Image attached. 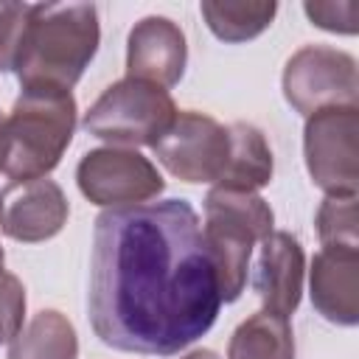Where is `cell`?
Returning a JSON list of instances; mask_svg holds the SVG:
<instances>
[{
    "mask_svg": "<svg viewBox=\"0 0 359 359\" xmlns=\"http://www.w3.org/2000/svg\"><path fill=\"white\" fill-rule=\"evenodd\" d=\"M283 98L300 115H314L328 107H356L359 73L356 59L331 45H303L286 59Z\"/></svg>",
    "mask_w": 359,
    "mask_h": 359,
    "instance_id": "cell-6",
    "label": "cell"
},
{
    "mask_svg": "<svg viewBox=\"0 0 359 359\" xmlns=\"http://www.w3.org/2000/svg\"><path fill=\"white\" fill-rule=\"evenodd\" d=\"M177 112L180 109L168 90L137 79H121L95 98L84 112L81 126L87 135L107 140L109 146H154Z\"/></svg>",
    "mask_w": 359,
    "mask_h": 359,
    "instance_id": "cell-5",
    "label": "cell"
},
{
    "mask_svg": "<svg viewBox=\"0 0 359 359\" xmlns=\"http://www.w3.org/2000/svg\"><path fill=\"white\" fill-rule=\"evenodd\" d=\"M275 230V213L269 202L252 191L210 188L205 196L202 236L216 261L222 303L241 297L250 275V255L258 241Z\"/></svg>",
    "mask_w": 359,
    "mask_h": 359,
    "instance_id": "cell-4",
    "label": "cell"
},
{
    "mask_svg": "<svg viewBox=\"0 0 359 359\" xmlns=\"http://www.w3.org/2000/svg\"><path fill=\"white\" fill-rule=\"evenodd\" d=\"M67 196L53 180H34L11 185L3 194V219L0 227L8 238L22 244H39L53 238L67 224Z\"/></svg>",
    "mask_w": 359,
    "mask_h": 359,
    "instance_id": "cell-11",
    "label": "cell"
},
{
    "mask_svg": "<svg viewBox=\"0 0 359 359\" xmlns=\"http://www.w3.org/2000/svg\"><path fill=\"white\" fill-rule=\"evenodd\" d=\"M306 17L331 34H356V3L342 0V3H303Z\"/></svg>",
    "mask_w": 359,
    "mask_h": 359,
    "instance_id": "cell-21",
    "label": "cell"
},
{
    "mask_svg": "<svg viewBox=\"0 0 359 359\" xmlns=\"http://www.w3.org/2000/svg\"><path fill=\"white\" fill-rule=\"evenodd\" d=\"M311 306L334 325L359 323V250L323 247L309 269Z\"/></svg>",
    "mask_w": 359,
    "mask_h": 359,
    "instance_id": "cell-13",
    "label": "cell"
},
{
    "mask_svg": "<svg viewBox=\"0 0 359 359\" xmlns=\"http://www.w3.org/2000/svg\"><path fill=\"white\" fill-rule=\"evenodd\" d=\"M6 359H79L76 328L62 311L42 309L8 342Z\"/></svg>",
    "mask_w": 359,
    "mask_h": 359,
    "instance_id": "cell-15",
    "label": "cell"
},
{
    "mask_svg": "<svg viewBox=\"0 0 359 359\" xmlns=\"http://www.w3.org/2000/svg\"><path fill=\"white\" fill-rule=\"evenodd\" d=\"M0 123H3V115H0Z\"/></svg>",
    "mask_w": 359,
    "mask_h": 359,
    "instance_id": "cell-25",
    "label": "cell"
},
{
    "mask_svg": "<svg viewBox=\"0 0 359 359\" xmlns=\"http://www.w3.org/2000/svg\"><path fill=\"white\" fill-rule=\"evenodd\" d=\"M25 286L17 275L0 272V345H8L25 325Z\"/></svg>",
    "mask_w": 359,
    "mask_h": 359,
    "instance_id": "cell-20",
    "label": "cell"
},
{
    "mask_svg": "<svg viewBox=\"0 0 359 359\" xmlns=\"http://www.w3.org/2000/svg\"><path fill=\"white\" fill-rule=\"evenodd\" d=\"M188 65V45L182 28L160 14L143 17L132 25L126 39V79L174 87Z\"/></svg>",
    "mask_w": 359,
    "mask_h": 359,
    "instance_id": "cell-10",
    "label": "cell"
},
{
    "mask_svg": "<svg viewBox=\"0 0 359 359\" xmlns=\"http://www.w3.org/2000/svg\"><path fill=\"white\" fill-rule=\"evenodd\" d=\"M3 264H6V252H3V247H0V272H3Z\"/></svg>",
    "mask_w": 359,
    "mask_h": 359,
    "instance_id": "cell-23",
    "label": "cell"
},
{
    "mask_svg": "<svg viewBox=\"0 0 359 359\" xmlns=\"http://www.w3.org/2000/svg\"><path fill=\"white\" fill-rule=\"evenodd\" d=\"M227 132H230V157H227V165L216 182V188L258 194V188L269 185L272 171H275L272 149H269L264 132L252 123L236 121L227 126Z\"/></svg>",
    "mask_w": 359,
    "mask_h": 359,
    "instance_id": "cell-14",
    "label": "cell"
},
{
    "mask_svg": "<svg viewBox=\"0 0 359 359\" xmlns=\"http://www.w3.org/2000/svg\"><path fill=\"white\" fill-rule=\"evenodd\" d=\"M219 309L216 261L191 202L160 199L98 213L87 311L104 345L174 356L210 331Z\"/></svg>",
    "mask_w": 359,
    "mask_h": 359,
    "instance_id": "cell-1",
    "label": "cell"
},
{
    "mask_svg": "<svg viewBox=\"0 0 359 359\" xmlns=\"http://www.w3.org/2000/svg\"><path fill=\"white\" fill-rule=\"evenodd\" d=\"M303 275L306 252L300 241L286 230H272L261 241L255 264V292L261 297L264 311L289 320V314L297 311L303 297Z\"/></svg>",
    "mask_w": 359,
    "mask_h": 359,
    "instance_id": "cell-12",
    "label": "cell"
},
{
    "mask_svg": "<svg viewBox=\"0 0 359 359\" xmlns=\"http://www.w3.org/2000/svg\"><path fill=\"white\" fill-rule=\"evenodd\" d=\"M359 216L356 194L325 196L317 210V236L323 247H351L359 250Z\"/></svg>",
    "mask_w": 359,
    "mask_h": 359,
    "instance_id": "cell-18",
    "label": "cell"
},
{
    "mask_svg": "<svg viewBox=\"0 0 359 359\" xmlns=\"http://www.w3.org/2000/svg\"><path fill=\"white\" fill-rule=\"evenodd\" d=\"M76 182L84 199L98 208L146 205L165 188L157 165L137 149L104 146L87 151L76 165Z\"/></svg>",
    "mask_w": 359,
    "mask_h": 359,
    "instance_id": "cell-8",
    "label": "cell"
},
{
    "mask_svg": "<svg viewBox=\"0 0 359 359\" xmlns=\"http://www.w3.org/2000/svg\"><path fill=\"white\" fill-rule=\"evenodd\" d=\"M303 154L311 182L328 196L359 188V107H328L306 118Z\"/></svg>",
    "mask_w": 359,
    "mask_h": 359,
    "instance_id": "cell-7",
    "label": "cell"
},
{
    "mask_svg": "<svg viewBox=\"0 0 359 359\" xmlns=\"http://www.w3.org/2000/svg\"><path fill=\"white\" fill-rule=\"evenodd\" d=\"M180 359H219V353L210 351V348H196V351H191V353H185Z\"/></svg>",
    "mask_w": 359,
    "mask_h": 359,
    "instance_id": "cell-22",
    "label": "cell"
},
{
    "mask_svg": "<svg viewBox=\"0 0 359 359\" xmlns=\"http://www.w3.org/2000/svg\"><path fill=\"white\" fill-rule=\"evenodd\" d=\"M101 25L93 3H34L14 65L22 90L70 93L98 53Z\"/></svg>",
    "mask_w": 359,
    "mask_h": 359,
    "instance_id": "cell-2",
    "label": "cell"
},
{
    "mask_svg": "<svg viewBox=\"0 0 359 359\" xmlns=\"http://www.w3.org/2000/svg\"><path fill=\"white\" fill-rule=\"evenodd\" d=\"M0 219H3V194H0Z\"/></svg>",
    "mask_w": 359,
    "mask_h": 359,
    "instance_id": "cell-24",
    "label": "cell"
},
{
    "mask_svg": "<svg viewBox=\"0 0 359 359\" xmlns=\"http://www.w3.org/2000/svg\"><path fill=\"white\" fill-rule=\"evenodd\" d=\"M34 3H0V73H11L28 31Z\"/></svg>",
    "mask_w": 359,
    "mask_h": 359,
    "instance_id": "cell-19",
    "label": "cell"
},
{
    "mask_svg": "<svg viewBox=\"0 0 359 359\" xmlns=\"http://www.w3.org/2000/svg\"><path fill=\"white\" fill-rule=\"evenodd\" d=\"M227 359H294V334L286 317L250 314L227 342Z\"/></svg>",
    "mask_w": 359,
    "mask_h": 359,
    "instance_id": "cell-16",
    "label": "cell"
},
{
    "mask_svg": "<svg viewBox=\"0 0 359 359\" xmlns=\"http://www.w3.org/2000/svg\"><path fill=\"white\" fill-rule=\"evenodd\" d=\"M199 11L216 39L236 45L264 34L278 14V3L275 0H238V3L202 0Z\"/></svg>",
    "mask_w": 359,
    "mask_h": 359,
    "instance_id": "cell-17",
    "label": "cell"
},
{
    "mask_svg": "<svg viewBox=\"0 0 359 359\" xmlns=\"http://www.w3.org/2000/svg\"><path fill=\"white\" fill-rule=\"evenodd\" d=\"M76 132V98L62 90H22L0 123V174L11 185L45 180Z\"/></svg>",
    "mask_w": 359,
    "mask_h": 359,
    "instance_id": "cell-3",
    "label": "cell"
},
{
    "mask_svg": "<svg viewBox=\"0 0 359 359\" xmlns=\"http://www.w3.org/2000/svg\"><path fill=\"white\" fill-rule=\"evenodd\" d=\"M151 149L177 180L216 185L230 157V132L205 112L182 109Z\"/></svg>",
    "mask_w": 359,
    "mask_h": 359,
    "instance_id": "cell-9",
    "label": "cell"
}]
</instances>
